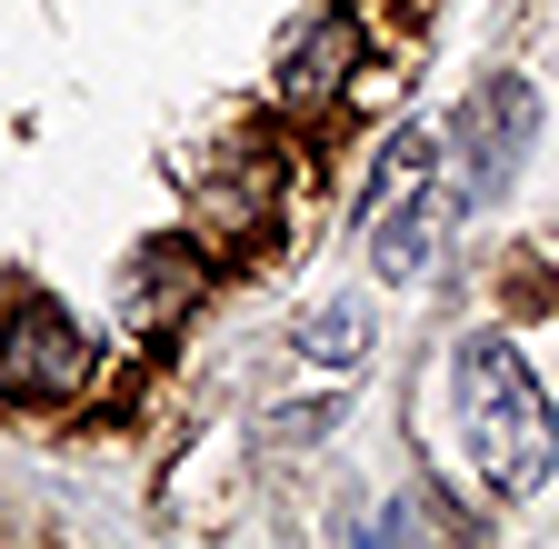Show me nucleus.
Listing matches in <instances>:
<instances>
[{
  "instance_id": "f257e3e1",
  "label": "nucleus",
  "mask_w": 559,
  "mask_h": 549,
  "mask_svg": "<svg viewBox=\"0 0 559 549\" xmlns=\"http://www.w3.org/2000/svg\"><path fill=\"white\" fill-rule=\"evenodd\" d=\"M450 420H460V440H469L479 490H500V500H530L539 479H549V460H559L549 390L530 380L520 339H500V330L460 339V360H450Z\"/></svg>"
},
{
  "instance_id": "f03ea898",
  "label": "nucleus",
  "mask_w": 559,
  "mask_h": 549,
  "mask_svg": "<svg viewBox=\"0 0 559 549\" xmlns=\"http://www.w3.org/2000/svg\"><path fill=\"white\" fill-rule=\"evenodd\" d=\"M530 130H539V91L520 81V71H500L460 120H450V220L460 211H479V200H500L510 190V170H520V151H530Z\"/></svg>"
},
{
  "instance_id": "7ed1b4c3",
  "label": "nucleus",
  "mask_w": 559,
  "mask_h": 549,
  "mask_svg": "<svg viewBox=\"0 0 559 549\" xmlns=\"http://www.w3.org/2000/svg\"><path fill=\"white\" fill-rule=\"evenodd\" d=\"M81 370H91V339L50 300L40 310H0V380L11 390H81Z\"/></svg>"
},
{
  "instance_id": "20e7f679",
  "label": "nucleus",
  "mask_w": 559,
  "mask_h": 549,
  "mask_svg": "<svg viewBox=\"0 0 559 549\" xmlns=\"http://www.w3.org/2000/svg\"><path fill=\"white\" fill-rule=\"evenodd\" d=\"M419 190H440V151L419 141V130H400V141L380 151V170L360 180V230H370V220H390V211H409Z\"/></svg>"
},
{
  "instance_id": "39448f33",
  "label": "nucleus",
  "mask_w": 559,
  "mask_h": 549,
  "mask_svg": "<svg viewBox=\"0 0 559 549\" xmlns=\"http://www.w3.org/2000/svg\"><path fill=\"white\" fill-rule=\"evenodd\" d=\"M370 310H310V320H290V350L300 360H330V370H349V360H370Z\"/></svg>"
},
{
  "instance_id": "423d86ee",
  "label": "nucleus",
  "mask_w": 559,
  "mask_h": 549,
  "mask_svg": "<svg viewBox=\"0 0 559 549\" xmlns=\"http://www.w3.org/2000/svg\"><path fill=\"white\" fill-rule=\"evenodd\" d=\"M340 50H349V21H320V31H310V50L290 60V91H300V100H320V91L340 81Z\"/></svg>"
},
{
  "instance_id": "0eeeda50",
  "label": "nucleus",
  "mask_w": 559,
  "mask_h": 549,
  "mask_svg": "<svg viewBox=\"0 0 559 549\" xmlns=\"http://www.w3.org/2000/svg\"><path fill=\"white\" fill-rule=\"evenodd\" d=\"M340 420V399H310V409H290V420H280V440H320Z\"/></svg>"
},
{
  "instance_id": "6e6552de",
  "label": "nucleus",
  "mask_w": 559,
  "mask_h": 549,
  "mask_svg": "<svg viewBox=\"0 0 559 549\" xmlns=\"http://www.w3.org/2000/svg\"><path fill=\"white\" fill-rule=\"evenodd\" d=\"M0 529H11V510H0Z\"/></svg>"
}]
</instances>
